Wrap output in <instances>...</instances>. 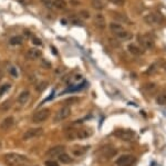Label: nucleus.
Segmentation results:
<instances>
[{"label":"nucleus","instance_id":"nucleus-1","mask_svg":"<svg viewBox=\"0 0 166 166\" xmlns=\"http://www.w3.org/2000/svg\"><path fill=\"white\" fill-rule=\"evenodd\" d=\"M4 162L7 166H24L30 161L24 155L17 153H9L4 156Z\"/></svg>","mask_w":166,"mask_h":166},{"label":"nucleus","instance_id":"nucleus-2","mask_svg":"<svg viewBox=\"0 0 166 166\" xmlns=\"http://www.w3.org/2000/svg\"><path fill=\"white\" fill-rule=\"evenodd\" d=\"M108 28H110V31L112 32L113 35L115 36L116 38L122 39V40H127V39L131 38V34L129 31H126L124 29L122 25L119 24V22H111L108 25Z\"/></svg>","mask_w":166,"mask_h":166},{"label":"nucleus","instance_id":"nucleus-3","mask_svg":"<svg viewBox=\"0 0 166 166\" xmlns=\"http://www.w3.org/2000/svg\"><path fill=\"white\" fill-rule=\"evenodd\" d=\"M50 116H51L50 109H49V108H43V109L37 111V113L32 116V121L36 123V124H41V123L47 121Z\"/></svg>","mask_w":166,"mask_h":166},{"label":"nucleus","instance_id":"nucleus-4","mask_svg":"<svg viewBox=\"0 0 166 166\" xmlns=\"http://www.w3.org/2000/svg\"><path fill=\"white\" fill-rule=\"evenodd\" d=\"M71 108L70 106H64V107L60 108L58 111V113L54 115L53 117V121L54 123H61L62 121H65L67 118L70 117L71 115Z\"/></svg>","mask_w":166,"mask_h":166},{"label":"nucleus","instance_id":"nucleus-5","mask_svg":"<svg viewBox=\"0 0 166 166\" xmlns=\"http://www.w3.org/2000/svg\"><path fill=\"white\" fill-rule=\"evenodd\" d=\"M42 134H43V128L41 127L30 128V129H28L27 131H24L22 138H23V141H30V139L37 138V137L41 136Z\"/></svg>","mask_w":166,"mask_h":166},{"label":"nucleus","instance_id":"nucleus-6","mask_svg":"<svg viewBox=\"0 0 166 166\" xmlns=\"http://www.w3.org/2000/svg\"><path fill=\"white\" fill-rule=\"evenodd\" d=\"M114 134H115L116 137H119L121 141H124V142H131L135 137V133L129 131V129H119Z\"/></svg>","mask_w":166,"mask_h":166},{"label":"nucleus","instance_id":"nucleus-7","mask_svg":"<svg viewBox=\"0 0 166 166\" xmlns=\"http://www.w3.org/2000/svg\"><path fill=\"white\" fill-rule=\"evenodd\" d=\"M135 162V157L130 154H124L120 156L119 158L115 161V164L117 166H132L133 163Z\"/></svg>","mask_w":166,"mask_h":166},{"label":"nucleus","instance_id":"nucleus-8","mask_svg":"<svg viewBox=\"0 0 166 166\" xmlns=\"http://www.w3.org/2000/svg\"><path fill=\"white\" fill-rule=\"evenodd\" d=\"M139 45H142L144 49H152L154 47V40L151 36L149 35H141L139 36Z\"/></svg>","mask_w":166,"mask_h":166},{"label":"nucleus","instance_id":"nucleus-9","mask_svg":"<svg viewBox=\"0 0 166 166\" xmlns=\"http://www.w3.org/2000/svg\"><path fill=\"white\" fill-rule=\"evenodd\" d=\"M63 151H64V146H62V145L54 146V147L50 148L47 153H45V156L51 157V158H54V157H58L61 153H63Z\"/></svg>","mask_w":166,"mask_h":166},{"label":"nucleus","instance_id":"nucleus-10","mask_svg":"<svg viewBox=\"0 0 166 166\" xmlns=\"http://www.w3.org/2000/svg\"><path fill=\"white\" fill-rule=\"evenodd\" d=\"M144 21H145L147 25H151V26H154V25H157L161 22V17H159L157 14H149L146 15L145 17H144Z\"/></svg>","mask_w":166,"mask_h":166},{"label":"nucleus","instance_id":"nucleus-11","mask_svg":"<svg viewBox=\"0 0 166 166\" xmlns=\"http://www.w3.org/2000/svg\"><path fill=\"white\" fill-rule=\"evenodd\" d=\"M90 149V146H75L71 149L72 155L75 157H81Z\"/></svg>","mask_w":166,"mask_h":166},{"label":"nucleus","instance_id":"nucleus-12","mask_svg":"<svg viewBox=\"0 0 166 166\" xmlns=\"http://www.w3.org/2000/svg\"><path fill=\"white\" fill-rule=\"evenodd\" d=\"M14 124V116H8L0 123V129L1 131H7Z\"/></svg>","mask_w":166,"mask_h":166},{"label":"nucleus","instance_id":"nucleus-13","mask_svg":"<svg viewBox=\"0 0 166 166\" xmlns=\"http://www.w3.org/2000/svg\"><path fill=\"white\" fill-rule=\"evenodd\" d=\"M94 25L95 27L98 28V29H101L103 30L105 27H106V22H105V18L103 15L101 14H98L96 16L94 17Z\"/></svg>","mask_w":166,"mask_h":166},{"label":"nucleus","instance_id":"nucleus-14","mask_svg":"<svg viewBox=\"0 0 166 166\" xmlns=\"http://www.w3.org/2000/svg\"><path fill=\"white\" fill-rule=\"evenodd\" d=\"M26 57L29 60H37L41 57V51L37 48H30L26 54Z\"/></svg>","mask_w":166,"mask_h":166},{"label":"nucleus","instance_id":"nucleus-15","mask_svg":"<svg viewBox=\"0 0 166 166\" xmlns=\"http://www.w3.org/2000/svg\"><path fill=\"white\" fill-rule=\"evenodd\" d=\"M141 89L144 91V93L149 94V95H153L154 93H156L157 90V85L155 83H146L142 86Z\"/></svg>","mask_w":166,"mask_h":166},{"label":"nucleus","instance_id":"nucleus-16","mask_svg":"<svg viewBox=\"0 0 166 166\" xmlns=\"http://www.w3.org/2000/svg\"><path fill=\"white\" fill-rule=\"evenodd\" d=\"M30 99V93L28 91V90H24V91H22V93L18 96L17 98V103L20 106H23V105L27 104V101Z\"/></svg>","mask_w":166,"mask_h":166},{"label":"nucleus","instance_id":"nucleus-17","mask_svg":"<svg viewBox=\"0 0 166 166\" xmlns=\"http://www.w3.org/2000/svg\"><path fill=\"white\" fill-rule=\"evenodd\" d=\"M127 51L134 56H141L143 54L142 50H141V48H139V46L134 45V44H130V45H127Z\"/></svg>","mask_w":166,"mask_h":166},{"label":"nucleus","instance_id":"nucleus-18","mask_svg":"<svg viewBox=\"0 0 166 166\" xmlns=\"http://www.w3.org/2000/svg\"><path fill=\"white\" fill-rule=\"evenodd\" d=\"M77 134V139H85L91 136V131L88 129H79L75 131Z\"/></svg>","mask_w":166,"mask_h":166},{"label":"nucleus","instance_id":"nucleus-19","mask_svg":"<svg viewBox=\"0 0 166 166\" xmlns=\"http://www.w3.org/2000/svg\"><path fill=\"white\" fill-rule=\"evenodd\" d=\"M53 8L58 9V10H64L67 8V2L65 0H53Z\"/></svg>","mask_w":166,"mask_h":166},{"label":"nucleus","instance_id":"nucleus-20","mask_svg":"<svg viewBox=\"0 0 166 166\" xmlns=\"http://www.w3.org/2000/svg\"><path fill=\"white\" fill-rule=\"evenodd\" d=\"M58 159L62 164H70V163L72 162L71 156L69 155V154H67V153H61V154L58 156Z\"/></svg>","mask_w":166,"mask_h":166},{"label":"nucleus","instance_id":"nucleus-21","mask_svg":"<svg viewBox=\"0 0 166 166\" xmlns=\"http://www.w3.org/2000/svg\"><path fill=\"white\" fill-rule=\"evenodd\" d=\"M156 103L158 105H166V90H163L156 96Z\"/></svg>","mask_w":166,"mask_h":166},{"label":"nucleus","instance_id":"nucleus-22","mask_svg":"<svg viewBox=\"0 0 166 166\" xmlns=\"http://www.w3.org/2000/svg\"><path fill=\"white\" fill-rule=\"evenodd\" d=\"M91 5L95 10H102L105 7V4L103 2V0H92Z\"/></svg>","mask_w":166,"mask_h":166},{"label":"nucleus","instance_id":"nucleus-23","mask_svg":"<svg viewBox=\"0 0 166 166\" xmlns=\"http://www.w3.org/2000/svg\"><path fill=\"white\" fill-rule=\"evenodd\" d=\"M9 42H10V45H12V46H19L23 42V39H22L21 36H14V37H11L10 38Z\"/></svg>","mask_w":166,"mask_h":166},{"label":"nucleus","instance_id":"nucleus-24","mask_svg":"<svg viewBox=\"0 0 166 166\" xmlns=\"http://www.w3.org/2000/svg\"><path fill=\"white\" fill-rule=\"evenodd\" d=\"M8 71H9V74H10L14 78H18V77H19V70H18V68L16 66H12V65L8 66Z\"/></svg>","mask_w":166,"mask_h":166},{"label":"nucleus","instance_id":"nucleus-25","mask_svg":"<svg viewBox=\"0 0 166 166\" xmlns=\"http://www.w3.org/2000/svg\"><path fill=\"white\" fill-rule=\"evenodd\" d=\"M84 86H85V83L83 81V83H82L81 85H77V86H71V87H69L68 89L63 91V94L72 93V91H77V90H81V88H83Z\"/></svg>","mask_w":166,"mask_h":166},{"label":"nucleus","instance_id":"nucleus-26","mask_svg":"<svg viewBox=\"0 0 166 166\" xmlns=\"http://www.w3.org/2000/svg\"><path fill=\"white\" fill-rule=\"evenodd\" d=\"M11 105H12V101H11L10 99H8V101H4L2 104L0 105V111H8V109H9V108L11 107Z\"/></svg>","mask_w":166,"mask_h":166},{"label":"nucleus","instance_id":"nucleus-27","mask_svg":"<svg viewBox=\"0 0 166 166\" xmlns=\"http://www.w3.org/2000/svg\"><path fill=\"white\" fill-rule=\"evenodd\" d=\"M79 16H80L81 19H89V18L91 17L90 12H89L88 10H85V9H83V10L80 11V12H79Z\"/></svg>","mask_w":166,"mask_h":166},{"label":"nucleus","instance_id":"nucleus-28","mask_svg":"<svg viewBox=\"0 0 166 166\" xmlns=\"http://www.w3.org/2000/svg\"><path fill=\"white\" fill-rule=\"evenodd\" d=\"M44 166H60V165H59L58 161H54L53 158H51V159H47V161L44 162Z\"/></svg>","mask_w":166,"mask_h":166},{"label":"nucleus","instance_id":"nucleus-29","mask_svg":"<svg viewBox=\"0 0 166 166\" xmlns=\"http://www.w3.org/2000/svg\"><path fill=\"white\" fill-rule=\"evenodd\" d=\"M70 20H71L72 24L74 25H82V20L80 16H72V17H70Z\"/></svg>","mask_w":166,"mask_h":166},{"label":"nucleus","instance_id":"nucleus-30","mask_svg":"<svg viewBox=\"0 0 166 166\" xmlns=\"http://www.w3.org/2000/svg\"><path fill=\"white\" fill-rule=\"evenodd\" d=\"M9 88H10V85L9 84H5V85H2V86L0 87V96H2L4 94H6L9 90Z\"/></svg>","mask_w":166,"mask_h":166},{"label":"nucleus","instance_id":"nucleus-31","mask_svg":"<svg viewBox=\"0 0 166 166\" xmlns=\"http://www.w3.org/2000/svg\"><path fill=\"white\" fill-rule=\"evenodd\" d=\"M41 2L47 8H53V0H41Z\"/></svg>","mask_w":166,"mask_h":166},{"label":"nucleus","instance_id":"nucleus-32","mask_svg":"<svg viewBox=\"0 0 166 166\" xmlns=\"http://www.w3.org/2000/svg\"><path fill=\"white\" fill-rule=\"evenodd\" d=\"M111 4L115 5V6H123L124 2H125V0H108Z\"/></svg>","mask_w":166,"mask_h":166},{"label":"nucleus","instance_id":"nucleus-33","mask_svg":"<svg viewBox=\"0 0 166 166\" xmlns=\"http://www.w3.org/2000/svg\"><path fill=\"white\" fill-rule=\"evenodd\" d=\"M79 99H78V97H72L71 99H67V101H64V104H74V103H77Z\"/></svg>","mask_w":166,"mask_h":166},{"label":"nucleus","instance_id":"nucleus-34","mask_svg":"<svg viewBox=\"0 0 166 166\" xmlns=\"http://www.w3.org/2000/svg\"><path fill=\"white\" fill-rule=\"evenodd\" d=\"M41 66H42V67H44V68H50L51 64L49 61H47V60H42V62H41Z\"/></svg>","mask_w":166,"mask_h":166},{"label":"nucleus","instance_id":"nucleus-35","mask_svg":"<svg viewBox=\"0 0 166 166\" xmlns=\"http://www.w3.org/2000/svg\"><path fill=\"white\" fill-rule=\"evenodd\" d=\"M32 42H33L34 45L37 46H41L42 45V42H41V40L39 38H37V37H34V38H32Z\"/></svg>","mask_w":166,"mask_h":166},{"label":"nucleus","instance_id":"nucleus-36","mask_svg":"<svg viewBox=\"0 0 166 166\" xmlns=\"http://www.w3.org/2000/svg\"><path fill=\"white\" fill-rule=\"evenodd\" d=\"M155 69H156V64H153V65L149 68V70H147V74H153Z\"/></svg>","mask_w":166,"mask_h":166},{"label":"nucleus","instance_id":"nucleus-37","mask_svg":"<svg viewBox=\"0 0 166 166\" xmlns=\"http://www.w3.org/2000/svg\"><path fill=\"white\" fill-rule=\"evenodd\" d=\"M45 87H47V83H42L40 86H38V90H42V89H44Z\"/></svg>","mask_w":166,"mask_h":166},{"label":"nucleus","instance_id":"nucleus-38","mask_svg":"<svg viewBox=\"0 0 166 166\" xmlns=\"http://www.w3.org/2000/svg\"><path fill=\"white\" fill-rule=\"evenodd\" d=\"M70 4L74 5V6H78V5H80V1H79V0H70Z\"/></svg>","mask_w":166,"mask_h":166},{"label":"nucleus","instance_id":"nucleus-39","mask_svg":"<svg viewBox=\"0 0 166 166\" xmlns=\"http://www.w3.org/2000/svg\"><path fill=\"white\" fill-rule=\"evenodd\" d=\"M53 96H54V91H53V93H51V95H50V96H49V97H48L47 99H44L43 103H47V101H51V99H52V97H53Z\"/></svg>","mask_w":166,"mask_h":166},{"label":"nucleus","instance_id":"nucleus-40","mask_svg":"<svg viewBox=\"0 0 166 166\" xmlns=\"http://www.w3.org/2000/svg\"><path fill=\"white\" fill-rule=\"evenodd\" d=\"M4 78V73H2V70L0 69V80Z\"/></svg>","mask_w":166,"mask_h":166},{"label":"nucleus","instance_id":"nucleus-41","mask_svg":"<svg viewBox=\"0 0 166 166\" xmlns=\"http://www.w3.org/2000/svg\"><path fill=\"white\" fill-rule=\"evenodd\" d=\"M163 67H164V69H165V71H166V64L164 66H163Z\"/></svg>","mask_w":166,"mask_h":166},{"label":"nucleus","instance_id":"nucleus-42","mask_svg":"<svg viewBox=\"0 0 166 166\" xmlns=\"http://www.w3.org/2000/svg\"><path fill=\"white\" fill-rule=\"evenodd\" d=\"M0 148H1V142H0Z\"/></svg>","mask_w":166,"mask_h":166}]
</instances>
